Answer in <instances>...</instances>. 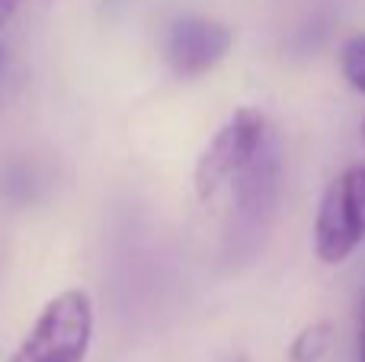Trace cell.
I'll return each instance as SVG.
<instances>
[{
  "instance_id": "obj_2",
  "label": "cell",
  "mask_w": 365,
  "mask_h": 362,
  "mask_svg": "<svg viewBox=\"0 0 365 362\" xmlns=\"http://www.w3.org/2000/svg\"><path fill=\"white\" fill-rule=\"evenodd\" d=\"M93 340V301L83 289H64L45 301L6 362H83Z\"/></svg>"
},
{
  "instance_id": "obj_7",
  "label": "cell",
  "mask_w": 365,
  "mask_h": 362,
  "mask_svg": "<svg viewBox=\"0 0 365 362\" xmlns=\"http://www.w3.org/2000/svg\"><path fill=\"white\" fill-rule=\"evenodd\" d=\"M336 61H340L343 81H346L356 93L365 96V32H356V36H349L346 42L340 45Z\"/></svg>"
},
{
  "instance_id": "obj_8",
  "label": "cell",
  "mask_w": 365,
  "mask_h": 362,
  "mask_svg": "<svg viewBox=\"0 0 365 362\" xmlns=\"http://www.w3.org/2000/svg\"><path fill=\"white\" fill-rule=\"evenodd\" d=\"M16 10H19V0H0V29L16 16Z\"/></svg>"
},
{
  "instance_id": "obj_12",
  "label": "cell",
  "mask_w": 365,
  "mask_h": 362,
  "mask_svg": "<svg viewBox=\"0 0 365 362\" xmlns=\"http://www.w3.org/2000/svg\"><path fill=\"white\" fill-rule=\"evenodd\" d=\"M0 61H4V51H0Z\"/></svg>"
},
{
  "instance_id": "obj_5",
  "label": "cell",
  "mask_w": 365,
  "mask_h": 362,
  "mask_svg": "<svg viewBox=\"0 0 365 362\" xmlns=\"http://www.w3.org/2000/svg\"><path fill=\"white\" fill-rule=\"evenodd\" d=\"M234 36L227 26L215 23V19L202 16H186L177 19L167 38V61H170L177 77H202L212 68H218L225 61L227 48H231Z\"/></svg>"
},
{
  "instance_id": "obj_1",
  "label": "cell",
  "mask_w": 365,
  "mask_h": 362,
  "mask_svg": "<svg viewBox=\"0 0 365 362\" xmlns=\"http://www.w3.org/2000/svg\"><path fill=\"white\" fill-rule=\"evenodd\" d=\"M276 138L269 119L259 109L244 106L215 132V138L208 141V148L195 160V196L202 205L215 202L221 192H227L234 186V180L257 160V154L263 151L269 141Z\"/></svg>"
},
{
  "instance_id": "obj_3",
  "label": "cell",
  "mask_w": 365,
  "mask_h": 362,
  "mask_svg": "<svg viewBox=\"0 0 365 362\" xmlns=\"http://www.w3.org/2000/svg\"><path fill=\"white\" fill-rule=\"evenodd\" d=\"M365 241V167H346L327 186L314 218V254L327 267H340Z\"/></svg>"
},
{
  "instance_id": "obj_4",
  "label": "cell",
  "mask_w": 365,
  "mask_h": 362,
  "mask_svg": "<svg viewBox=\"0 0 365 362\" xmlns=\"http://www.w3.org/2000/svg\"><path fill=\"white\" fill-rule=\"evenodd\" d=\"M279 190H282V154H279V138H272L227 190L234 199L231 234H227L234 250H250L269 228L279 205Z\"/></svg>"
},
{
  "instance_id": "obj_11",
  "label": "cell",
  "mask_w": 365,
  "mask_h": 362,
  "mask_svg": "<svg viewBox=\"0 0 365 362\" xmlns=\"http://www.w3.org/2000/svg\"><path fill=\"white\" fill-rule=\"evenodd\" d=\"M362 138H365V119H362Z\"/></svg>"
},
{
  "instance_id": "obj_10",
  "label": "cell",
  "mask_w": 365,
  "mask_h": 362,
  "mask_svg": "<svg viewBox=\"0 0 365 362\" xmlns=\"http://www.w3.org/2000/svg\"><path fill=\"white\" fill-rule=\"evenodd\" d=\"M231 362H250V359H247V356H234Z\"/></svg>"
},
{
  "instance_id": "obj_6",
  "label": "cell",
  "mask_w": 365,
  "mask_h": 362,
  "mask_svg": "<svg viewBox=\"0 0 365 362\" xmlns=\"http://www.w3.org/2000/svg\"><path fill=\"white\" fill-rule=\"evenodd\" d=\"M334 346V324L330 321H314V324L302 327L289 346L292 362H321Z\"/></svg>"
},
{
  "instance_id": "obj_9",
  "label": "cell",
  "mask_w": 365,
  "mask_h": 362,
  "mask_svg": "<svg viewBox=\"0 0 365 362\" xmlns=\"http://www.w3.org/2000/svg\"><path fill=\"white\" fill-rule=\"evenodd\" d=\"M359 362H365V301L359 311Z\"/></svg>"
}]
</instances>
